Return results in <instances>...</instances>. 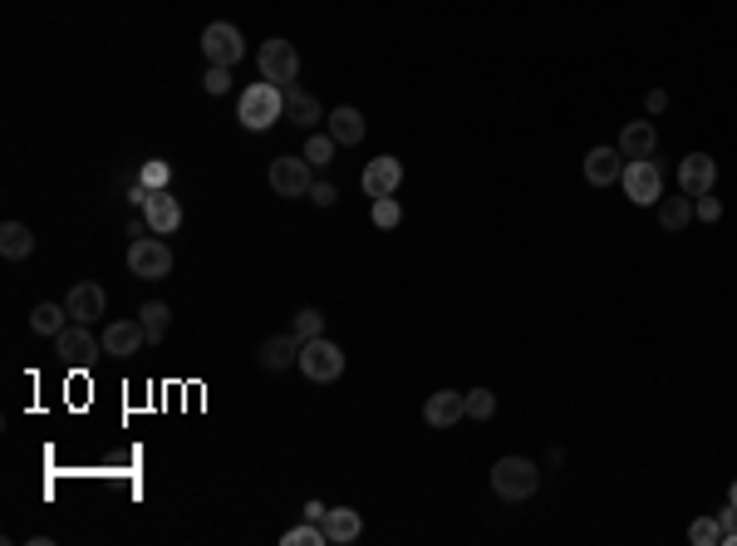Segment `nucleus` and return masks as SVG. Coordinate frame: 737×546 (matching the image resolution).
Segmentation results:
<instances>
[{
  "label": "nucleus",
  "mask_w": 737,
  "mask_h": 546,
  "mask_svg": "<svg viewBox=\"0 0 737 546\" xmlns=\"http://www.w3.org/2000/svg\"><path fill=\"white\" fill-rule=\"evenodd\" d=\"M236 119H241V128H251V133L276 128V123L285 119V89L281 84H271V79H256L251 89H241V99H236Z\"/></svg>",
  "instance_id": "1"
},
{
  "label": "nucleus",
  "mask_w": 737,
  "mask_h": 546,
  "mask_svg": "<svg viewBox=\"0 0 737 546\" xmlns=\"http://www.w3.org/2000/svg\"><path fill=\"white\" fill-rule=\"evenodd\" d=\"M536 487H541V468H536L531 458L511 453V458H497V463H492V492H497L502 502H526V497H536Z\"/></svg>",
  "instance_id": "2"
},
{
  "label": "nucleus",
  "mask_w": 737,
  "mask_h": 546,
  "mask_svg": "<svg viewBox=\"0 0 737 546\" xmlns=\"http://www.w3.org/2000/svg\"><path fill=\"white\" fill-rule=\"evenodd\" d=\"M620 187L634 207H659V197H664V168L654 158H629Z\"/></svg>",
  "instance_id": "3"
},
{
  "label": "nucleus",
  "mask_w": 737,
  "mask_h": 546,
  "mask_svg": "<svg viewBox=\"0 0 737 546\" xmlns=\"http://www.w3.org/2000/svg\"><path fill=\"white\" fill-rule=\"evenodd\" d=\"M55 355L64 364H74V369H89V364L104 355V335H94L89 325L74 320V325H64V330L55 335Z\"/></svg>",
  "instance_id": "4"
},
{
  "label": "nucleus",
  "mask_w": 737,
  "mask_h": 546,
  "mask_svg": "<svg viewBox=\"0 0 737 546\" xmlns=\"http://www.w3.org/2000/svg\"><path fill=\"white\" fill-rule=\"evenodd\" d=\"M300 369H305V379H315V384H335L344 374V350L335 340H305L300 345Z\"/></svg>",
  "instance_id": "5"
},
{
  "label": "nucleus",
  "mask_w": 737,
  "mask_h": 546,
  "mask_svg": "<svg viewBox=\"0 0 737 546\" xmlns=\"http://www.w3.org/2000/svg\"><path fill=\"white\" fill-rule=\"evenodd\" d=\"M266 182L276 197H305L310 182H315V168L305 163V153H281L271 168H266Z\"/></svg>",
  "instance_id": "6"
},
{
  "label": "nucleus",
  "mask_w": 737,
  "mask_h": 546,
  "mask_svg": "<svg viewBox=\"0 0 737 546\" xmlns=\"http://www.w3.org/2000/svg\"><path fill=\"white\" fill-rule=\"evenodd\" d=\"M256 64H261V79H271V84H295L300 79V50L290 45V40H266L261 45V55H256Z\"/></svg>",
  "instance_id": "7"
},
{
  "label": "nucleus",
  "mask_w": 737,
  "mask_h": 546,
  "mask_svg": "<svg viewBox=\"0 0 737 546\" xmlns=\"http://www.w3.org/2000/svg\"><path fill=\"white\" fill-rule=\"evenodd\" d=\"M128 271L143 276V281H163L172 271V246L158 242V237H138L128 246Z\"/></svg>",
  "instance_id": "8"
},
{
  "label": "nucleus",
  "mask_w": 737,
  "mask_h": 546,
  "mask_svg": "<svg viewBox=\"0 0 737 546\" xmlns=\"http://www.w3.org/2000/svg\"><path fill=\"white\" fill-rule=\"evenodd\" d=\"M202 55H207L212 64H227V69H236L241 55H246V40H241V30H236V25H227V20H212V25L202 30Z\"/></svg>",
  "instance_id": "9"
},
{
  "label": "nucleus",
  "mask_w": 737,
  "mask_h": 546,
  "mask_svg": "<svg viewBox=\"0 0 737 546\" xmlns=\"http://www.w3.org/2000/svg\"><path fill=\"white\" fill-rule=\"evenodd\" d=\"M64 310H69V320L94 325V320H104V315H109V296H104V286H99V281H79V286H69Z\"/></svg>",
  "instance_id": "10"
},
{
  "label": "nucleus",
  "mask_w": 737,
  "mask_h": 546,
  "mask_svg": "<svg viewBox=\"0 0 737 546\" xmlns=\"http://www.w3.org/2000/svg\"><path fill=\"white\" fill-rule=\"evenodd\" d=\"M364 197H394L398 182H403V163H398L394 153H379V158H369V168H364Z\"/></svg>",
  "instance_id": "11"
},
{
  "label": "nucleus",
  "mask_w": 737,
  "mask_h": 546,
  "mask_svg": "<svg viewBox=\"0 0 737 546\" xmlns=\"http://www.w3.org/2000/svg\"><path fill=\"white\" fill-rule=\"evenodd\" d=\"M624 178V153L615 143H600V148H590L585 153V182L590 187H610V182Z\"/></svg>",
  "instance_id": "12"
},
{
  "label": "nucleus",
  "mask_w": 737,
  "mask_h": 546,
  "mask_svg": "<svg viewBox=\"0 0 737 546\" xmlns=\"http://www.w3.org/2000/svg\"><path fill=\"white\" fill-rule=\"evenodd\" d=\"M143 345H148V330H143V320H109V330H104V355L128 360V355H138Z\"/></svg>",
  "instance_id": "13"
},
{
  "label": "nucleus",
  "mask_w": 737,
  "mask_h": 546,
  "mask_svg": "<svg viewBox=\"0 0 737 546\" xmlns=\"http://www.w3.org/2000/svg\"><path fill=\"white\" fill-rule=\"evenodd\" d=\"M423 419L428 428H453L467 419V394H457V389H438V394H428V404H423Z\"/></svg>",
  "instance_id": "14"
},
{
  "label": "nucleus",
  "mask_w": 737,
  "mask_h": 546,
  "mask_svg": "<svg viewBox=\"0 0 737 546\" xmlns=\"http://www.w3.org/2000/svg\"><path fill=\"white\" fill-rule=\"evenodd\" d=\"M713 182H718V163L708 158V153H688L679 163V187L688 197H703V192H713Z\"/></svg>",
  "instance_id": "15"
},
{
  "label": "nucleus",
  "mask_w": 737,
  "mask_h": 546,
  "mask_svg": "<svg viewBox=\"0 0 737 546\" xmlns=\"http://www.w3.org/2000/svg\"><path fill=\"white\" fill-rule=\"evenodd\" d=\"M143 217H148V227H153L158 237H172V232L182 227V207H177V197H172L168 187H163V192H148Z\"/></svg>",
  "instance_id": "16"
},
{
  "label": "nucleus",
  "mask_w": 737,
  "mask_h": 546,
  "mask_svg": "<svg viewBox=\"0 0 737 546\" xmlns=\"http://www.w3.org/2000/svg\"><path fill=\"white\" fill-rule=\"evenodd\" d=\"M620 153L624 158H654L659 153V128L649 119H634L620 128Z\"/></svg>",
  "instance_id": "17"
},
{
  "label": "nucleus",
  "mask_w": 737,
  "mask_h": 546,
  "mask_svg": "<svg viewBox=\"0 0 737 546\" xmlns=\"http://www.w3.org/2000/svg\"><path fill=\"white\" fill-rule=\"evenodd\" d=\"M300 335L295 330H281V335H266V345H261V364L276 374V369H290V364H300Z\"/></svg>",
  "instance_id": "18"
},
{
  "label": "nucleus",
  "mask_w": 737,
  "mask_h": 546,
  "mask_svg": "<svg viewBox=\"0 0 737 546\" xmlns=\"http://www.w3.org/2000/svg\"><path fill=\"white\" fill-rule=\"evenodd\" d=\"M320 527H325L330 546H349V542H359V532H364V517H359L354 507H330Z\"/></svg>",
  "instance_id": "19"
},
{
  "label": "nucleus",
  "mask_w": 737,
  "mask_h": 546,
  "mask_svg": "<svg viewBox=\"0 0 737 546\" xmlns=\"http://www.w3.org/2000/svg\"><path fill=\"white\" fill-rule=\"evenodd\" d=\"M325 123H330V138H335L340 148H354V143L364 138V114H359L354 104H340V109H330V114H325Z\"/></svg>",
  "instance_id": "20"
},
{
  "label": "nucleus",
  "mask_w": 737,
  "mask_h": 546,
  "mask_svg": "<svg viewBox=\"0 0 737 546\" xmlns=\"http://www.w3.org/2000/svg\"><path fill=\"white\" fill-rule=\"evenodd\" d=\"M285 119L300 123V128H315V123H325V109H320V99H315V94H305V89L285 84Z\"/></svg>",
  "instance_id": "21"
},
{
  "label": "nucleus",
  "mask_w": 737,
  "mask_h": 546,
  "mask_svg": "<svg viewBox=\"0 0 737 546\" xmlns=\"http://www.w3.org/2000/svg\"><path fill=\"white\" fill-rule=\"evenodd\" d=\"M30 251H35V232H30L25 222H5V227H0V256H5V261H25Z\"/></svg>",
  "instance_id": "22"
},
{
  "label": "nucleus",
  "mask_w": 737,
  "mask_h": 546,
  "mask_svg": "<svg viewBox=\"0 0 737 546\" xmlns=\"http://www.w3.org/2000/svg\"><path fill=\"white\" fill-rule=\"evenodd\" d=\"M64 325H69V310H64V301H40L35 310H30V330H35V335H50V340H55Z\"/></svg>",
  "instance_id": "23"
},
{
  "label": "nucleus",
  "mask_w": 737,
  "mask_h": 546,
  "mask_svg": "<svg viewBox=\"0 0 737 546\" xmlns=\"http://www.w3.org/2000/svg\"><path fill=\"white\" fill-rule=\"evenodd\" d=\"M138 320H143V330H148V345H163V340H168V325H172V305L148 301L138 310Z\"/></svg>",
  "instance_id": "24"
},
{
  "label": "nucleus",
  "mask_w": 737,
  "mask_h": 546,
  "mask_svg": "<svg viewBox=\"0 0 737 546\" xmlns=\"http://www.w3.org/2000/svg\"><path fill=\"white\" fill-rule=\"evenodd\" d=\"M659 222H664V232H683L693 222V197L688 192L683 197H659Z\"/></svg>",
  "instance_id": "25"
},
{
  "label": "nucleus",
  "mask_w": 737,
  "mask_h": 546,
  "mask_svg": "<svg viewBox=\"0 0 737 546\" xmlns=\"http://www.w3.org/2000/svg\"><path fill=\"white\" fill-rule=\"evenodd\" d=\"M335 148H340V143H335L330 133H315V138L305 143V163H310V168H330V163H335Z\"/></svg>",
  "instance_id": "26"
},
{
  "label": "nucleus",
  "mask_w": 737,
  "mask_h": 546,
  "mask_svg": "<svg viewBox=\"0 0 737 546\" xmlns=\"http://www.w3.org/2000/svg\"><path fill=\"white\" fill-rule=\"evenodd\" d=\"M369 217H374V227H379V232H394L398 222H403V207H398V197H374Z\"/></svg>",
  "instance_id": "27"
},
{
  "label": "nucleus",
  "mask_w": 737,
  "mask_h": 546,
  "mask_svg": "<svg viewBox=\"0 0 737 546\" xmlns=\"http://www.w3.org/2000/svg\"><path fill=\"white\" fill-rule=\"evenodd\" d=\"M492 414H497V394L492 389H467V419L487 424Z\"/></svg>",
  "instance_id": "28"
},
{
  "label": "nucleus",
  "mask_w": 737,
  "mask_h": 546,
  "mask_svg": "<svg viewBox=\"0 0 737 546\" xmlns=\"http://www.w3.org/2000/svg\"><path fill=\"white\" fill-rule=\"evenodd\" d=\"M285 546H330V537H325V527L320 522H300V527H290L281 537Z\"/></svg>",
  "instance_id": "29"
},
{
  "label": "nucleus",
  "mask_w": 737,
  "mask_h": 546,
  "mask_svg": "<svg viewBox=\"0 0 737 546\" xmlns=\"http://www.w3.org/2000/svg\"><path fill=\"white\" fill-rule=\"evenodd\" d=\"M688 542H693V546H723V527H718V512H713V517H698V522L688 527Z\"/></svg>",
  "instance_id": "30"
},
{
  "label": "nucleus",
  "mask_w": 737,
  "mask_h": 546,
  "mask_svg": "<svg viewBox=\"0 0 737 546\" xmlns=\"http://www.w3.org/2000/svg\"><path fill=\"white\" fill-rule=\"evenodd\" d=\"M138 178H143L148 192H163V187L172 182V163H163V158H148V163L138 168Z\"/></svg>",
  "instance_id": "31"
},
{
  "label": "nucleus",
  "mask_w": 737,
  "mask_h": 546,
  "mask_svg": "<svg viewBox=\"0 0 737 546\" xmlns=\"http://www.w3.org/2000/svg\"><path fill=\"white\" fill-rule=\"evenodd\" d=\"M290 330H295L300 340H320V335H325V315L305 305V310H295V325H290Z\"/></svg>",
  "instance_id": "32"
},
{
  "label": "nucleus",
  "mask_w": 737,
  "mask_h": 546,
  "mask_svg": "<svg viewBox=\"0 0 737 546\" xmlns=\"http://www.w3.org/2000/svg\"><path fill=\"white\" fill-rule=\"evenodd\" d=\"M305 197H310L315 207H335V202H340V187H335V182H325V178H315Z\"/></svg>",
  "instance_id": "33"
},
{
  "label": "nucleus",
  "mask_w": 737,
  "mask_h": 546,
  "mask_svg": "<svg viewBox=\"0 0 737 546\" xmlns=\"http://www.w3.org/2000/svg\"><path fill=\"white\" fill-rule=\"evenodd\" d=\"M202 89H207V94H227V89H231V69H227V64H212V69H207V79H202Z\"/></svg>",
  "instance_id": "34"
},
{
  "label": "nucleus",
  "mask_w": 737,
  "mask_h": 546,
  "mask_svg": "<svg viewBox=\"0 0 737 546\" xmlns=\"http://www.w3.org/2000/svg\"><path fill=\"white\" fill-rule=\"evenodd\" d=\"M693 212H698L703 222H723V202H718L713 192H703V197H693Z\"/></svg>",
  "instance_id": "35"
},
{
  "label": "nucleus",
  "mask_w": 737,
  "mask_h": 546,
  "mask_svg": "<svg viewBox=\"0 0 737 546\" xmlns=\"http://www.w3.org/2000/svg\"><path fill=\"white\" fill-rule=\"evenodd\" d=\"M718 527H723V546H737V507L733 502L718 512Z\"/></svg>",
  "instance_id": "36"
},
{
  "label": "nucleus",
  "mask_w": 737,
  "mask_h": 546,
  "mask_svg": "<svg viewBox=\"0 0 737 546\" xmlns=\"http://www.w3.org/2000/svg\"><path fill=\"white\" fill-rule=\"evenodd\" d=\"M644 109H649V114L659 119V114L669 109V94H664V89H649V99H644Z\"/></svg>",
  "instance_id": "37"
},
{
  "label": "nucleus",
  "mask_w": 737,
  "mask_h": 546,
  "mask_svg": "<svg viewBox=\"0 0 737 546\" xmlns=\"http://www.w3.org/2000/svg\"><path fill=\"white\" fill-rule=\"evenodd\" d=\"M325 512H330L325 502H305V522H325Z\"/></svg>",
  "instance_id": "38"
},
{
  "label": "nucleus",
  "mask_w": 737,
  "mask_h": 546,
  "mask_svg": "<svg viewBox=\"0 0 737 546\" xmlns=\"http://www.w3.org/2000/svg\"><path fill=\"white\" fill-rule=\"evenodd\" d=\"M728 502H733V507H737V483H733V487H728Z\"/></svg>",
  "instance_id": "39"
}]
</instances>
